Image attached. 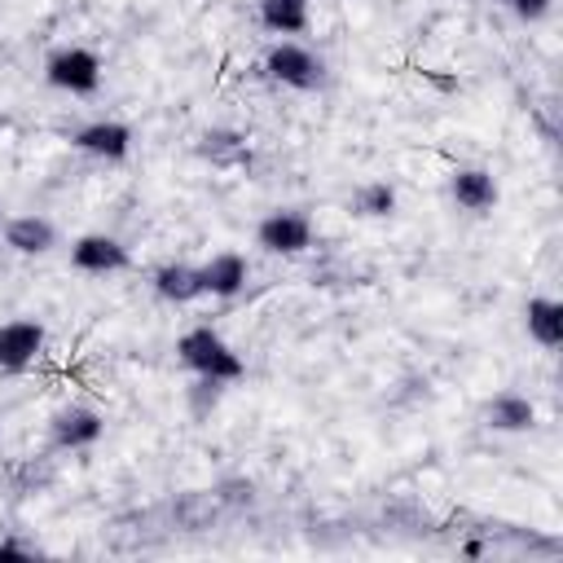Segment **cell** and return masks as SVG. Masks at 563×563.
Here are the masks:
<instances>
[{
	"mask_svg": "<svg viewBox=\"0 0 563 563\" xmlns=\"http://www.w3.org/2000/svg\"><path fill=\"white\" fill-rule=\"evenodd\" d=\"M176 356L185 369H194V378H216V383H238L246 374V361L242 352L216 330V325H189L180 339H176Z\"/></svg>",
	"mask_w": 563,
	"mask_h": 563,
	"instance_id": "6da1fadb",
	"label": "cell"
},
{
	"mask_svg": "<svg viewBox=\"0 0 563 563\" xmlns=\"http://www.w3.org/2000/svg\"><path fill=\"white\" fill-rule=\"evenodd\" d=\"M44 79L57 88V92H70V97H92L106 79V62L97 48L88 44H62L48 53L44 62Z\"/></svg>",
	"mask_w": 563,
	"mask_h": 563,
	"instance_id": "7a4b0ae2",
	"label": "cell"
},
{
	"mask_svg": "<svg viewBox=\"0 0 563 563\" xmlns=\"http://www.w3.org/2000/svg\"><path fill=\"white\" fill-rule=\"evenodd\" d=\"M264 75L282 88H295V92H317L325 84V62L299 44V40H277L268 53H264Z\"/></svg>",
	"mask_w": 563,
	"mask_h": 563,
	"instance_id": "3957f363",
	"label": "cell"
},
{
	"mask_svg": "<svg viewBox=\"0 0 563 563\" xmlns=\"http://www.w3.org/2000/svg\"><path fill=\"white\" fill-rule=\"evenodd\" d=\"M48 343L40 317H9L0 325V374H26Z\"/></svg>",
	"mask_w": 563,
	"mask_h": 563,
	"instance_id": "277c9868",
	"label": "cell"
},
{
	"mask_svg": "<svg viewBox=\"0 0 563 563\" xmlns=\"http://www.w3.org/2000/svg\"><path fill=\"white\" fill-rule=\"evenodd\" d=\"M312 238H317V229L303 211H268L255 224V246L268 255H303L312 246Z\"/></svg>",
	"mask_w": 563,
	"mask_h": 563,
	"instance_id": "5b68a950",
	"label": "cell"
},
{
	"mask_svg": "<svg viewBox=\"0 0 563 563\" xmlns=\"http://www.w3.org/2000/svg\"><path fill=\"white\" fill-rule=\"evenodd\" d=\"M75 150L92 154V158H106V163H123L136 145V132L123 123V119H88L84 128H75L70 136Z\"/></svg>",
	"mask_w": 563,
	"mask_h": 563,
	"instance_id": "8992f818",
	"label": "cell"
},
{
	"mask_svg": "<svg viewBox=\"0 0 563 563\" xmlns=\"http://www.w3.org/2000/svg\"><path fill=\"white\" fill-rule=\"evenodd\" d=\"M70 264L88 277H110V273H123L132 255L114 233H79L70 242Z\"/></svg>",
	"mask_w": 563,
	"mask_h": 563,
	"instance_id": "52a82bcc",
	"label": "cell"
},
{
	"mask_svg": "<svg viewBox=\"0 0 563 563\" xmlns=\"http://www.w3.org/2000/svg\"><path fill=\"white\" fill-rule=\"evenodd\" d=\"M48 431H53V444H57V449L79 453V449H92V444L106 435V413L75 400V405H62V409L53 413Z\"/></svg>",
	"mask_w": 563,
	"mask_h": 563,
	"instance_id": "ba28073f",
	"label": "cell"
},
{
	"mask_svg": "<svg viewBox=\"0 0 563 563\" xmlns=\"http://www.w3.org/2000/svg\"><path fill=\"white\" fill-rule=\"evenodd\" d=\"M0 238L13 255H48L57 246V224L40 211H22V216L0 220Z\"/></svg>",
	"mask_w": 563,
	"mask_h": 563,
	"instance_id": "9c48e42d",
	"label": "cell"
},
{
	"mask_svg": "<svg viewBox=\"0 0 563 563\" xmlns=\"http://www.w3.org/2000/svg\"><path fill=\"white\" fill-rule=\"evenodd\" d=\"M449 194H453V202H457L462 211H471V216L493 211L497 198H501L497 176H493L488 167H457V172L449 176Z\"/></svg>",
	"mask_w": 563,
	"mask_h": 563,
	"instance_id": "30bf717a",
	"label": "cell"
},
{
	"mask_svg": "<svg viewBox=\"0 0 563 563\" xmlns=\"http://www.w3.org/2000/svg\"><path fill=\"white\" fill-rule=\"evenodd\" d=\"M202 268V295H211V299H233V295H242V286H246V277H251V264H246V255L242 251H216L207 264H198Z\"/></svg>",
	"mask_w": 563,
	"mask_h": 563,
	"instance_id": "8fae6325",
	"label": "cell"
},
{
	"mask_svg": "<svg viewBox=\"0 0 563 563\" xmlns=\"http://www.w3.org/2000/svg\"><path fill=\"white\" fill-rule=\"evenodd\" d=\"M154 295L158 299H167V303H194V299H202V268L198 264H185V260H167V264H158L154 268Z\"/></svg>",
	"mask_w": 563,
	"mask_h": 563,
	"instance_id": "7c38bea8",
	"label": "cell"
},
{
	"mask_svg": "<svg viewBox=\"0 0 563 563\" xmlns=\"http://www.w3.org/2000/svg\"><path fill=\"white\" fill-rule=\"evenodd\" d=\"M484 422H488L493 431H506V435L532 431V427H537V405H532L523 391H497V396L484 405Z\"/></svg>",
	"mask_w": 563,
	"mask_h": 563,
	"instance_id": "4fadbf2b",
	"label": "cell"
},
{
	"mask_svg": "<svg viewBox=\"0 0 563 563\" xmlns=\"http://www.w3.org/2000/svg\"><path fill=\"white\" fill-rule=\"evenodd\" d=\"M523 325H528V339L532 343L559 347L563 343V303L554 295H532L523 303Z\"/></svg>",
	"mask_w": 563,
	"mask_h": 563,
	"instance_id": "5bb4252c",
	"label": "cell"
},
{
	"mask_svg": "<svg viewBox=\"0 0 563 563\" xmlns=\"http://www.w3.org/2000/svg\"><path fill=\"white\" fill-rule=\"evenodd\" d=\"M312 22V0H260V26L273 31L277 40L303 35Z\"/></svg>",
	"mask_w": 563,
	"mask_h": 563,
	"instance_id": "9a60e30c",
	"label": "cell"
},
{
	"mask_svg": "<svg viewBox=\"0 0 563 563\" xmlns=\"http://www.w3.org/2000/svg\"><path fill=\"white\" fill-rule=\"evenodd\" d=\"M396 202H400V194H396L391 180H365V185H356V194H352V211H356L361 220H387V216L396 211Z\"/></svg>",
	"mask_w": 563,
	"mask_h": 563,
	"instance_id": "2e32d148",
	"label": "cell"
},
{
	"mask_svg": "<svg viewBox=\"0 0 563 563\" xmlns=\"http://www.w3.org/2000/svg\"><path fill=\"white\" fill-rule=\"evenodd\" d=\"M202 154H207V158H216V163H229V154H242V141H238V132L211 128V132L202 136Z\"/></svg>",
	"mask_w": 563,
	"mask_h": 563,
	"instance_id": "e0dca14e",
	"label": "cell"
},
{
	"mask_svg": "<svg viewBox=\"0 0 563 563\" xmlns=\"http://www.w3.org/2000/svg\"><path fill=\"white\" fill-rule=\"evenodd\" d=\"M220 391H224V383H216V378H198V383L189 387V405H194V413L202 418L207 409H216V400H220Z\"/></svg>",
	"mask_w": 563,
	"mask_h": 563,
	"instance_id": "ac0fdd59",
	"label": "cell"
},
{
	"mask_svg": "<svg viewBox=\"0 0 563 563\" xmlns=\"http://www.w3.org/2000/svg\"><path fill=\"white\" fill-rule=\"evenodd\" d=\"M510 4V13L523 22V26H537V22H545L550 13H554V0H506Z\"/></svg>",
	"mask_w": 563,
	"mask_h": 563,
	"instance_id": "d6986e66",
	"label": "cell"
},
{
	"mask_svg": "<svg viewBox=\"0 0 563 563\" xmlns=\"http://www.w3.org/2000/svg\"><path fill=\"white\" fill-rule=\"evenodd\" d=\"M26 559H31V550L22 541H13V537L0 541V563H26Z\"/></svg>",
	"mask_w": 563,
	"mask_h": 563,
	"instance_id": "ffe728a7",
	"label": "cell"
}]
</instances>
